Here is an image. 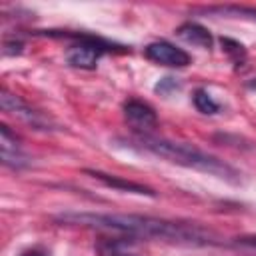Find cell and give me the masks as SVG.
Instances as JSON below:
<instances>
[{
    "instance_id": "obj_2",
    "label": "cell",
    "mask_w": 256,
    "mask_h": 256,
    "mask_svg": "<svg viewBox=\"0 0 256 256\" xmlns=\"http://www.w3.org/2000/svg\"><path fill=\"white\" fill-rule=\"evenodd\" d=\"M132 144H136L138 148H142L158 158H164L172 164L200 170V172H206V174H212L218 178H226V180H238V172L232 166H228L226 162L218 160L216 156H210L194 146H188L182 142H172V140L158 138L152 134H138L132 140Z\"/></svg>"
},
{
    "instance_id": "obj_14",
    "label": "cell",
    "mask_w": 256,
    "mask_h": 256,
    "mask_svg": "<svg viewBox=\"0 0 256 256\" xmlns=\"http://www.w3.org/2000/svg\"><path fill=\"white\" fill-rule=\"evenodd\" d=\"M108 256H136V254H130V252H122V250H118V248H112Z\"/></svg>"
},
{
    "instance_id": "obj_11",
    "label": "cell",
    "mask_w": 256,
    "mask_h": 256,
    "mask_svg": "<svg viewBox=\"0 0 256 256\" xmlns=\"http://www.w3.org/2000/svg\"><path fill=\"white\" fill-rule=\"evenodd\" d=\"M222 46H224V52L232 58V62H234L236 66L244 64V60H246V50H244V46H242L240 42L230 40V38H222Z\"/></svg>"
},
{
    "instance_id": "obj_12",
    "label": "cell",
    "mask_w": 256,
    "mask_h": 256,
    "mask_svg": "<svg viewBox=\"0 0 256 256\" xmlns=\"http://www.w3.org/2000/svg\"><path fill=\"white\" fill-rule=\"evenodd\" d=\"M236 244L244 250H252L256 252V236H242V238H236Z\"/></svg>"
},
{
    "instance_id": "obj_7",
    "label": "cell",
    "mask_w": 256,
    "mask_h": 256,
    "mask_svg": "<svg viewBox=\"0 0 256 256\" xmlns=\"http://www.w3.org/2000/svg\"><path fill=\"white\" fill-rule=\"evenodd\" d=\"M0 106H2L4 112L14 114V116H18V118H22V120H26V122H30V124H34V126H44V124H46V122L42 120V116H40L36 110H32L28 104H24L18 96L10 94L6 88H2Z\"/></svg>"
},
{
    "instance_id": "obj_4",
    "label": "cell",
    "mask_w": 256,
    "mask_h": 256,
    "mask_svg": "<svg viewBox=\"0 0 256 256\" xmlns=\"http://www.w3.org/2000/svg\"><path fill=\"white\" fill-rule=\"evenodd\" d=\"M144 54L150 62L160 64V66H168V68H186L188 64H192V58L186 50L166 42V40H158L152 42L144 48Z\"/></svg>"
},
{
    "instance_id": "obj_3",
    "label": "cell",
    "mask_w": 256,
    "mask_h": 256,
    "mask_svg": "<svg viewBox=\"0 0 256 256\" xmlns=\"http://www.w3.org/2000/svg\"><path fill=\"white\" fill-rule=\"evenodd\" d=\"M66 38H74L76 44L70 46V50L66 52V58L72 66L76 68H96L100 56L104 52H112L116 46L98 38V36H90V34H62Z\"/></svg>"
},
{
    "instance_id": "obj_9",
    "label": "cell",
    "mask_w": 256,
    "mask_h": 256,
    "mask_svg": "<svg viewBox=\"0 0 256 256\" xmlns=\"http://www.w3.org/2000/svg\"><path fill=\"white\" fill-rule=\"evenodd\" d=\"M178 36H180L182 40H186L188 44L198 46V48H210V46H212V36H210V32H208L204 26L196 24V22H186V24H182V26L178 28Z\"/></svg>"
},
{
    "instance_id": "obj_6",
    "label": "cell",
    "mask_w": 256,
    "mask_h": 256,
    "mask_svg": "<svg viewBox=\"0 0 256 256\" xmlns=\"http://www.w3.org/2000/svg\"><path fill=\"white\" fill-rule=\"evenodd\" d=\"M0 146H2V162L10 168H24L28 166V156L22 152L18 138L10 132L6 124L0 126Z\"/></svg>"
},
{
    "instance_id": "obj_13",
    "label": "cell",
    "mask_w": 256,
    "mask_h": 256,
    "mask_svg": "<svg viewBox=\"0 0 256 256\" xmlns=\"http://www.w3.org/2000/svg\"><path fill=\"white\" fill-rule=\"evenodd\" d=\"M20 256H48V252H46V250H42V248H30V250L22 252Z\"/></svg>"
},
{
    "instance_id": "obj_1",
    "label": "cell",
    "mask_w": 256,
    "mask_h": 256,
    "mask_svg": "<svg viewBox=\"0 0 256 256\" xmlns=\"http://www.w3.org/2000/svg\"><path fill=\"white\" fill-rule=\"evenodd\" d=\"M60 222L72 226L98 228L108 232H120L132 238L146 240H162L184 246H212L218 244L214 232L190 224V222H174L166 218L140 216V214H102V212H68L58 216Z\"/></svg>"
},
{
    "instance_id": "obj_8",
    "label": "cell",
    "mask_w": 256,
    "mask_h": 256,
    "mask_svg": "<svg viewBox=\"0 0 256 256\" xmlns=\"http://www.w3.org/2000/svg\"><path fill=\"white\" fill-rule=\"evenodd\" d=\"M86 174H90L92 178L100 180L102 184L110 186V188H116V190H124V192H134V194H148V196H154V192L142 184H134V182H128V180H122L118 176H110V174H104L100 170H86Z\"/></svg>"
},
{
    "instance_id": "obj_10",
    "label": "cell",
    "mask_w": 256,
    "mask_h": 256,
    "mask_svg": "<svg viewBox=\"0 0 256 256\" xmlns=\"http://www.w3.org/2000/svg\"><path fill=\"white\" fill-rule=\"evenodd\" d=\"M194 106L202 114H216L220 110V106L214 102V98L206 90H196L194 92Z\"/></svg>"
},
{
    "instance_id": "obj_5",
    "label": "cell",
    "mask_w": 256,
    "mask_h": 256,
    "mask_svg": "<svg viewBox=\"0 0 256 256\" xmlns=\"http://www.w3.org/2000/svg\"><path fill=\"white\" fill-rule=\"evenodd\" d=\"M124 116L130 122V126L140 134H148L158 124V116L154 108L142 100H128L124 104Z\"/></svg>"
}]
</instances>
